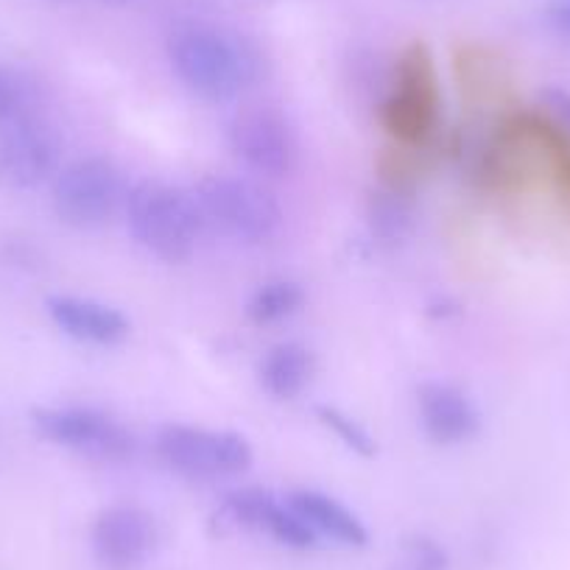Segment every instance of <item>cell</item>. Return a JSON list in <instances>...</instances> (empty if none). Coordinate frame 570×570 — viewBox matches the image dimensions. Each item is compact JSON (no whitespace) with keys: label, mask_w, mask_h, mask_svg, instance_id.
I'll return each mask as SVG.
<instances>
[{"label":"cell","mask_w":570,"mask_h":570,"mask_svg":"<svg viewBox=\"0 0 570 570\" xmlns=\"http://www.w3.org/2000/svg\"><path fill=\"white\" fill-rule=\"evenodd\" d=\"M420 420L436 445H459L479 434L481 414L473 400L451 383H425L420 389Z\"/></svg>","instance_id":"cell-11"},{"label":"cell","mask_w":570,"mask_h":570,"mask_svg":"<svg viewBox=\"0 0 570 570\" xmlns=\"http://www.w3.org/2000/svg\"><path fill=\"white\" fill-rule=\"evenodd\" d=\"M48 316L62 333L76 342L115 344L129 333V322L120 311L96 299L81 297H51L46 303Z\"/></svg>","instance_id":"cell-12"},{"label":"cell","mask_w":570,"mask_h":570,"mask_svg":"<svg viewBox=\"0 0 570 570\" xmlns=\"http://www.w3.org/2000/svg\"><path fill=\"white\" fill-rule=\"evenodd\" d=\"M288 507L316 531V534H325L331 540L342 542V546H366V529L353 512H350L344 503H338L336 498L322 495L314 490H299L288 495Z\"/></svg>","instance_id":"cell-13"},{"label":"cell","mask_w":570,"mask_h":570,"mask_svg":"<svg viewBox=\"0 0 570 570\" xmlns=\"http://www.w3.org/2000/svg\"><path fill=\"white\" fill-rule=\"evenodd\" d=\"M157 542L155 520L137 507H112L92 525V553L107 570H137Z\"/></svg>","instance_id":"cell-10"},{"label":"cell","mask_w":570,"mask_h":570,"mask_svg":"<svg viewBox=\"0 0 570 570\" xmlns=\"http://www.w3.org/2000/svg\"><path fill=\"white\" fill-rule=\"evenodd\" d=\"M440 79L425 42H411L400 53L392 90L381 104V124L400 146H425L440 126Z\"/></svg>","instance_id":"cell-3"},{"label":"cell","mask_w":570,"mask_h":570,"mask_svg":"<svg viewBox=\"0 0 570 570\" xmlns=\"http://www.w3.org/2000/svg\"><path fill=\"white\" fill-rule=\"evenodd\" d=\"M409 553L411 562L416 564V570H445L448 557L434 540H428V537H414L409 542Z\"/></svg>","instance_id":"cell-21"},{"label":"cell","mask_w":570,"mask_h":570,"mask_svg":"<svg viewBox=\"0 0 570 570\" xmlns=\"http://www.w3.org/2000/svg\"><path fill=\"white\" fill-rule=\"evenodd\" d=\"M305 294L297 283H292V279H272V283L261 285L252 294L249 305H246V314L257 325H272V322L297 314Z\"/></svg>","instance_id":"cell-17"},{"label":"cell","mask_w":570,"mask_h":570,"mask_svg":"<svg viewBox=\"0 0 570 570\" xmlns=\"http://www.w3.org/2000/svg\"><path fill=\"white\" fill-rule=\"evenodd\" d=\"M124 207L137 244L166 263L188 261L205 233L196 196L171 185L140 183L126 194Z\"/></svg>","instance_id":"cell-2"},{"label":"cell","mask_w":570,"mask_h":570,"mask_svg":"<svg viewBox=\"0 0 570 570\" xmlns=\"http://www.w3.org/2000/svg\"><path fill=\"white\" fill-rule=\"evenodd\" d=\"M107 7H126V3H135V0H101Z\"/></svg>","instance_id":"cell-24"},{"label":"cell","mask_w":570,"mask_h":570,"mask_svg":"<svg viewBox=\"0 0 570 570\" xmlns=\"http://www.w3.org/2000/svg\"><path fill=\"white\" fill-rule=\"evenodd\" d=\"M31 422L53 445L70 448L98 462H124L135 453V440L120 422L96 409H35Z\"/></svg>","instance_id":"cell-7"},{"label":"cell","mask_w":570,"mask_h":570,"mask_svg":"<svg viewBox=\"0 0 570 570\" xmlns=\"http://www.w3.org/2000/svg\"><path fill=\"white\" fill-rule=\"evenodd\" d=\"M62 137L46 115L0 131V185L12 190L40 188L59 174Z\"/></svg>","instance_id":"cell-8"},{"label":"cell","mask_w":570,"mask_h":570,"mask_svg":"<svg viewBox=\"0 0 570 570\" xmlns=\"http://www.w3.org/2000/svg\"><path fill=\"white\" fill-rule=\"evenodd\" d=\"M314 375V355L297 342H285L268 350L261 364V381L272 397L292 400Z\"/></svg>","instance_id":"cell-14"},{"label":"cell","mask_w":570,"mask_h":570,"mask_svg":"<svg viewBox=\"0 0 570 570\" xmlns=\"http://www.w3.org/2000/svg\"><path fill=\"white\" fill-rule=\"evenodd\" d=\"M316 414L322 416V422H325L327 428H331L333 434L338 436V440L344 442L347 448H353L355 453H361V456H372L375 453V445H372L370 434H366L364 428L358 425V422H353L350 416H344L342 411L336 409H327V405H322Z\"/></svg>","instance_id":"cell-20"},{"label":"cell","mask_w":570,"mask_h":570,"mask_svg":"<svg viewBox=\"0 0 570 570\" xmlns=\"http://www.w3.org/2000/svg\"><path fill=\"white\" fill-rule=\"evenodd\" d=\"M235 157L263 177H288L297 168L299 142L292 124L274 109H246L229 124Z\"/></svg>","instance_id":"cell-9"},{"label":"cell","mask_w":570,"mask_h":570,"mask_svg":"<svg viewBox=\"0 0 570 570\" xmlns=\"http://www.w3.org/2000/svg\"><path fill=\"white\" fill-rule=\"evenodd\" d=\"M370 229L383 240H403L414 229V202L403 190L383 188L370 196L366 205Z\"/></svg>","instance_id":"cell-16"},{"label":"cell","mask_w":570,"mask_h":570,"mask_svg":"<svg viewBox=\"0 0 570 570\" xmlns=\"http://www.w3.org/2000/svg\"><path fill=\"white\" fill-rule=\"evenodd\" d=\"M157 453L174 473L190 481H216L244 473L252 464V448L240 434L168 425L157 436Z\"/></svg>","instance_id":"cell-5"},{"label":"cell","mask_w":570,"mask_h":570,"mask_svg":"<svg viewBox=\"0 0 570 570\" xmlns=\"http://www.w3.org/2000/svg\"><path fill=\"white\" fill-rule=\"evenodd\" d=\"M542 101H546L553 120L570 135V90H564V87H548V90H542Z\"/></svg>","instance_id":"cell-22"},{"label":"cell","mask_w":570,"mask_h":570,"mask_svg":"<svg viewBox=\"0 0 570 570\" xmlns=\"http://www.w3.org/2000/svg\"><path fill=\"white\" fill-rule=\"evenodd\" d=\"M168 59L174 73L207 101H229L263 70L261 51L246 37L213 26H183L174 31Z\"/></svg>","instance_id":"cell-1"},{"label":"cell","mask_w":570,"mask_h":570,"mask_svg":"<svg viewBox=\"0 0 570 570\" xmlns=\"http://www.w3.org/2000/svg\"><path fill=\"white\" fill-rule=\"evenodd\" d=\"M548 26L570 42V0L568 3H559V7L548 9Z\"/></svg>","instance_id":"cell-23"},{"label":"cell","mask_w":570,"mask_h":570,"mask_svg":"<svg viewBox=\"0 0 570 570\" xmlns=\"http://www.w3.org/2000/svg\"><path fill=\"white\" fill-rule=\"evenodd\" d=\"M263 529H266L274 540H279L288 548H299V551H303V548L316 546V531L311 529V525L305 523V520L299 518L288 503L277 501V507L268 512L266 525H263Z\"/></svg>","instance_id":"cell-19"},{"label":"cell","mask_w":570,"mask_h":570,"mask_svg":"<svg viewBox=\"0 0 570 570\" xmlns=\"http://www.w3.org/2000/svg\"><path fill=\"white\" fill-rule=\"evenodd\" d=\"M42 92L35 81L14 68H0V131L40 118Z\"/></svg>","instance_id":"cell-15"},{"label":"cell","mask_w":570,"mask_h":570,"mask_svg":"<svg viewBox=\"0 0 570 570\" xmlns=\"http://www.w3.org/2000/svg\"><path fill=\"white\" fill-rule=\"evenodd\" d=\"M124 202V177L104 157L73 163L53 179V210L70 227H101L120 210Z\"/></svg>","instance_id":"cell-6"},{"label":"cell","mask_w":570,"mask_h":570,"mask_svg":"<svg viewBox=\"0 0 570 570\" xmlns=\"http://www.w3.org/2000/svg\"><path fill=\"white\" fill-rule=\"evenodd\" d=\"M194 196L207 224L244 244H263L283 224L274 196L249 179L205 177Z\"/></svg>","instance_id":"cell-4"},{"label":"cell","mask_w":570,"mask_h":570,"mask_svg":"<svg viewBox=\"0 0 570 570\" xmlns=\"http://www.w3.org/2000/svg\"><path fill=\"white\" fill-rule=\"evenodd\" d=\"M277 507V495H272L268 490H261V487H246V490L229 492L227 501H224V509H227L229 518L235 523L255 525V529H263L266 525L268 512Z\"/></svg>","instance_id":"cell-18"}]
</instances>
